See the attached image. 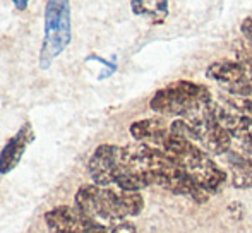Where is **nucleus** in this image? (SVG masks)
<instances>
[{"label": "nucleus", "instance_id": "f257e3e1", "mask_svg": "<svg viewBox=\"0 0 252 233\" xmlns=\"http://www.w3.org/2000/svg\"><path fill=\"white\" fill-rule=\"evenodd\" d=\"M74 201L76 209L105 225L127 220V216H137L144 207V199L139 192L100 185L79 187Z\"/></svg>", "mask_w": 252, "mask_h": 233}, {"label": "nucleus", "instance_id": "f03ea898", "mask_svg": "<svg viewBox=\"0 0 252 233\" xmlns=\"http://www.w3.org/2000/svg\"><path fill=\"white\" fill-rule=\"evenodd\" d=\"M161 151L192 176L209 196L223 189L226 182V174L209 158L206 151L196 146L192 141L168 134L161 146Z\"/></svg>", "mask_w": 252, "mask_h": 233}, {"label": "nucleus", "instance_id": "7ed1b4c3", "mask_svg": "<svg viewBox=\"0 0 252 233\" xmlns=\"http://www.w3.org/2000/svg\"><path fill=\"white\" fill-rule=\"evenodd\" d=\"M211 103V93L206 86L179 81L165 89L156 91L150 101V107L159 115L194 120L204 115Z\"/></svg>", "mask_w": 252, "mask_h": 233}, {"label": "nucleus", "instance_id": "20e7f679", "mask_svg": "<svg viewBox=\"0 0 252 233\" xmlns=\"http://www.w3.org/2000/svg\"><path fill=\"white\" fill-rule=\"evenodd\" d=\"M72 28H70V5L65 0H50L45 7V36L40 52V67L48 69L50 63L69 47Z\"/></svg>", "mask_w": 252, "mask_h": 233}, {"label": "nucleus", "instance_id": "39448f33", "mask_svg": "<svg viewBox=\"0 0 252 233\" xmlns=\"http://www.w3.org/2000/svg\"><path fill=\"white\" fill-rule=\"evenodd\" d=\"M45 221L52 233H110L105 223H100L70 206L53 207L45 214Z\"/></svg>", "mask_w": 252, "mask_h": 233}, {"label": "nucleus", "instance_id": "423d86ee", "mask_svg": "<svg viewBox=\"0 0 252 233\" xmlns=\"http://www.w3.org/2000/svg\"><path fill=\"white\" fill-rule=\"evenodd\" d=\"M211 108V107H209ZM192 125L194 141L204 146L206 151L213 154H226L232 146V136L228 130H225L215 118L211 112H206L204 115L197 116L194 120H187Z\"/></svg>", "mask_w": 252, "mask_h": 233}, {"label": "nucleus", "instance_id": "0eeeda50", "mask_svg": "<svg viewBox=\"0 0 252 233\" xmlns=\"http://www.w3.org/2000/svg\"><path fill=\"white\" fill-rule=\"evenodd\" d=\"M120 151H122V147L119 146L101 144L91 154L90 163H88V172H90V176L93 178L94 185L108 187L113 183V176H115L117 167L120 163Z\"/></svg>", "mask_w": 252, "mask_h": 233}, {"label": "nucleus", "instance_id": "6e6552de", "mask_svg": "<svg viewBox=\"0 0 252 233\" xmlns=\"http://www.w3.org/2000/svg\"><path fill=\"white\" fill-rule=\"evenodd\" d=\"M34 139V132L31 123H24L17 134L3 146L2 153H0V174L5 175L10 174L14 168L19 165L23 154L26 153L28 146L31 144V141Z\"/></svg>", "mask_w": 252, "mask_h": 233}, {"label": "nucleus", "instance_id": "1a4fd4ad", "mask_svg": "<svg viewBox=\"0 0 252 233\" xmlns=\"http://www.w3.org/2000/svg\"><path fill=\"white\" fill-rule=\"evenodd\" d=\"M130 134L141 144L156 147L163 146V143L170 134V129L165 123V120L161 118H144L130 125Z\"/></svg>", "mask_w": 252, "mask_h": 233}, {"label": "nucleus", "instance_id": "9d476101", "mask_svg": "<svg viewBox=\"0 0 252 233\" xmlns=\"http://www.w3.org/2000/svg\"><path fill=\"white\" fill-rule=\"evenodd\" d=\"M226 167L232 175V182L237 189H249L252 187V160L237 151H228L225 154Z\"/></svg>", "mask_w": 252, "mask_h": 233}, {"label": "nucleus", "instance_id": "9b49d317", "mask_svg": "<svg viewBox=\"0 0 252 233\" xmlns=\"http://www.w3.org/2000/svg\"><path fill=\"white\" fill-rule=\"evenodd\" d=\"M132 10L137 16H143L146 19H150L153 24H161L168 16V3L159 2V0H136L130 3Z\"/></svg>", "mask_w": 252, "mask_h": 233}, {"label": "nucleus", "instance_id": "f8f14e48", "mask_svg": "<svg viewBox=\"0 0 252 233\" xmlns=\"http://www.w3.org/2000/svg\"><path fill=\"white\" fill-rule=\"evenodd\" d=\"M237 62L246 69V72L252 77V45L251 43H237Z\"/></svg>", "mask_w": 252, "mask_h": 233}, {"label": "nucleus", "instance_id": "ddd939ff", "mask_svg": "<svg viewBox=\"0 0 252 233\" xmlns=\"http://www.w3.org/2000/svg\"><path fill=\"white\" fill-rule=\"evenodd\" d=\"M106 227H108L110 233H137L136 227H134V225L130 223V221H127V220L112 221V223H108Z\"/></svg>", "mask_w": 252, "mask_h": 233}, {"label": "nucleus", "instance_id": "4468645a", "mask_svg": "<svg viewBox=\"0 0 252 233\" xmlns=\"http://www.w3.org/2000/svg\"><path fill=\"white\" fill-rule=\"evenodd\" d=\"M242 34L246 36L247 43L252 45V19H251V17L242 23Z\"/></svg>", "mask_w": 252, "mask_h": 233}, {"label": "nucleus", "instance_id": "2eb2a0df", "mask_svg": "<svg viewBox=\"0 0 252 233\" xmlns=\"http://www.w3.org/2000/svg\"><path fill=\"white\" fill-rule=\"evenodd\" d=\"M14 5L19 7V10H23V9H26V7H28V2H19V0H16V2H14Z\"/></svg>", "mask_w": 252, "mask_h": 233}]
</instances>
